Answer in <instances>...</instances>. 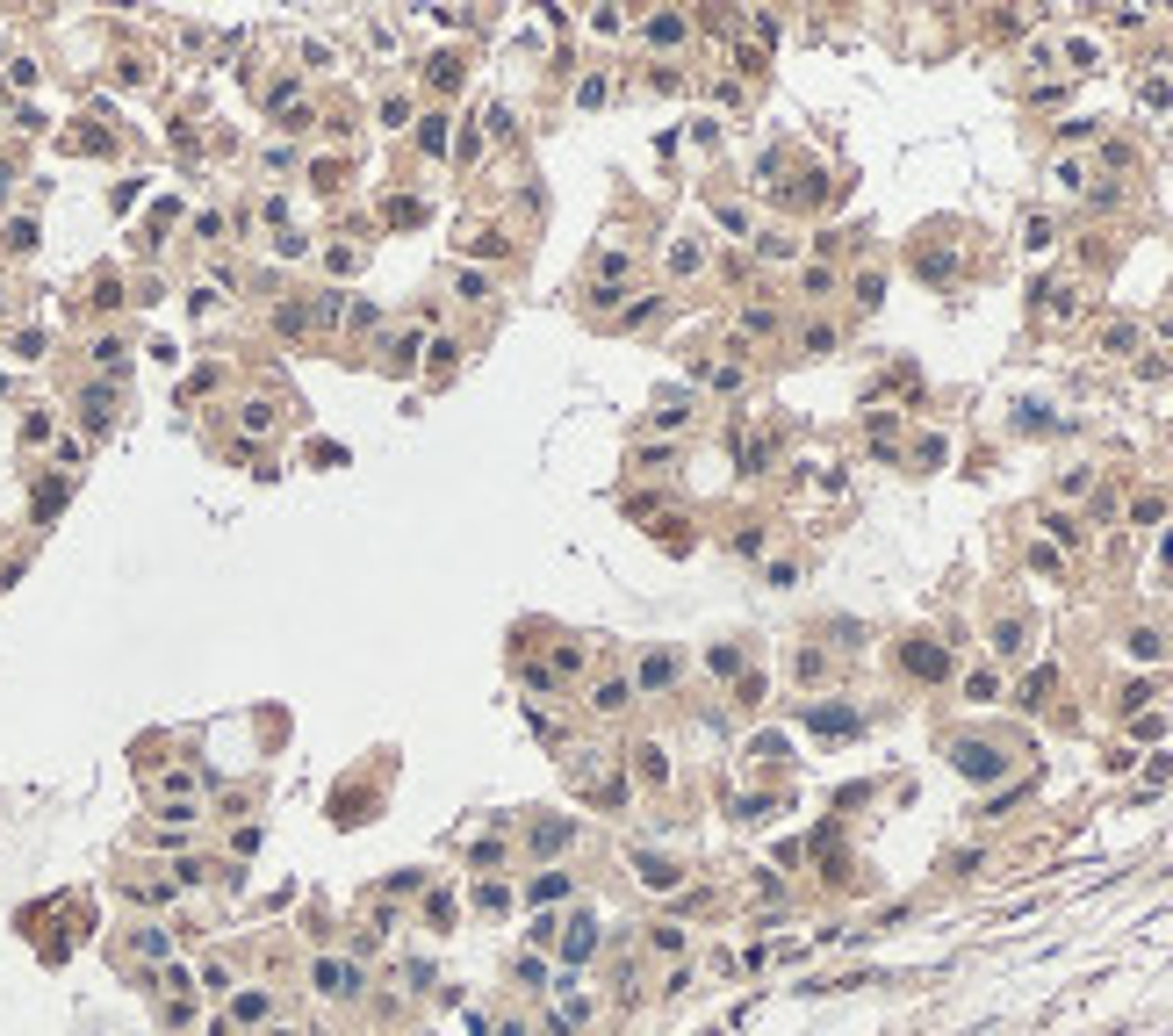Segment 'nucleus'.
I'll return each mask as SVG.
<instances>
[{"mask_svg":"<svg viewBox=\"0 0 1173 1036\" xmlns=\"http://www.w3.org/2000/svg\"><path fill=\"white\" fill-rule=\"evenodd\" d=\"M993 648L1015 656V648H1022V619H1000V627H993Z\"/></svg>","mask_w":1173,"mask_h":1036,"instance_id":"17","label":"nucleus"},{"mask_svg":"<svg viewBox=\"0 0 1173 1036\" xmlns=\"http://www.w3.org/2000/svg\"><path fill=\"white\" fill-rule=\"evenodd\" d=\"M771 331H778V310H764V302L742 310V339H771Z\"/></svg>","mask_w":1173,"mask_h":1036,"instance_id":"7","label":"nucleus"},{"mask_svg":"<svg viewBox=\"0 0 1173 1036\" xmlns=\"http://www.w3.org/2000/svg\"><path fill=\"white\" fill-rule=\"evenodd\" d=\"M418 144H425V152H432V159H439V152H447V108H439V115H425V130H418Z\"/></svg>","mask_w":1173,"mask_h":1036,"instance_id":"11","label":"nucleus"},{"mask_svg":"<svg viewBox=\"0 0 1173 1036\" xmlns=\"http://www.w3.org/2000/svg\"><path fill=\"white\" fill-rule=\"evenodd\" d=\"M454 288H461V302H489V281H483V274H454Z\"/></svg>","mask_w":1173,"mask_h":1036,"instance_id":"20","label":"nucleus"},{"mask_svg":"<svg viewBox=\"0 0 1173 1036\" xmlns=\"http://www.w3.org/2000/svg\"><path fill=\"white\" fill-rule=\"evenodd\" d=\"M648 425H656V432H685L691 425V396H663V403L648 410Z\"/></svg>","mask_w":1173,"mask_h":1036,"instance_id":"3","label":"nucleus"},{"mask_svg":"<svg viewBox=\"0 0 1173 1036\" xmlns=\"http://www.w3.org/2000/svg\"><path fill=\"white\" fill-rule=\"evenodd\" d=\"M663 684H677V648H648L641 676H634V691H663Z\"/></svg>","mask_w":1173,"mask_h":1036,"instance_id":"2","label":"nucleus"},{"mask_svg":"<svg viewBox=\"0 0 1173 1036\" xmlns=\"http://www.w3.org/2000/svg\"><path fill=\"white\" fill-rule=\"evenodd\" d=\"M799 288H806V295H828V288H835V267H806Z\"/></svg>","mask_w":1173,"mask_h":1036,"instance_id":"19","label":"nucleus"},{"mask_svg":"<svg viewBox=\"0 0 1173 1036\" xmlns=\"http://www.w3.org/2000/svg\"><path fill=\"white\" fill-rule=\"evenodd\" d=\"M907 669H914V676H943V669H951V656H943L936 641H907Z\"/></svg>","mask_w":1173,"mask_h":1036,"instance_id":"4","label":"nucleus"},{"mask_svg":"<svg viewBox=\"0 0 1173 1036\" xmlns=\"http://www.w3.org/2000/svg\"><path fill=\"white\" fill-rule=\"evenodd\" d=\"M698 267H705V245H691V238L670 245V274H698Z\"/></svg>","mask_w":1173,"mask_h":1036,"instance_id":"10","label":"nucleus"},{"mask_svg":"<svg viewBox=\"0 0 1173 1036\" xmlns=\"http://www.w3.org/2000/svg\"><path fill=\"white\" fill-rule=\"evenodd\" d=\"M569 835H577L569 821H540V828H533V849H562Z\"/></svg>","mask_w":1173,"mask_h":1036,"instance_id":"14","label":"nucleus"},{"mask_svg":"<svg viewBox=\"0 0 1173 1036\" xmlns=\"http://www.w3.org/2000/svg\"><path fill=\"white\" fill-rule=\"evenodd\" d=\"M584 662H590V656L569 641V648H555V662H547V669H555V676H584Z\"/></svg>","mask_w":1173,"mask_h":1036,"instance_id":"15","label":"nucleus"},{"mask_svg":"<svg viewBox=\"0 0 1173 1036\" xmlns=\"http://www.w3.org/2000/svg\"><path fill=\"white\" fill-rule=\"evenodd\" d=\"M799 353H813V360L835 353V324H806V331H799Z\"/></svg>","mask_w":1173,"mask_h":1036,"instance_id":"8","label":"nucleus"},{"mask_svg":"<svg viewBox=\"0 0 1173 1036\" xmlns=\"http://www.w3.org/2000/svg\"><path fill=\"white\" fill-rule=\"evenodd\" d=\"M274 1036H289V1030H274Z\"/></svg>","mask_w":1173,"mask_h":1036,"instance_id":"21","label":"nucleus"},{"mask_svg":"<svg viewBox=\"0 0 1173 1036\" xmlns=\"http://www.w3.org/2000/svg\"><path fill=\"white\" fill-rule=\"evenodd\" d=\"M483 137H497V144H511V108H483Z\"/></svg>","mask_w":1173,"mask_h":1036,"instance_id":"16","label":"nucleus"},{"mask_svg":"<svg viewBox=\"0 0 1173 1036\" xmlns=\"http://www.w3.org/2000/svg\"><path fill=\"white\" fill-rule=\"evenodd\" d=\"M518 684H526V691H562V676H555L547 662H526V669H518Z\"/></svg>","mask_w":1173,"mask_h":1036,"instance_id":"12","label":"nucleus"},{"mask_svg":"<svg viewBox=\"0 0 1173 1036\" xmlns=\"http://www.w3.org/2000/svg\"><path fill=\"white\" fill-rule=\"evenodd\" d=\"M626 705H634V684H626V676H597V684H590V713H597V720H612V713H626Z\"/></svg>","mask_w":1173,"mask_h":1036,"instance_id":"1","label":"nucleus"},{"mask_svg":"<svg viewBox=\"0 0 1173 1036\" xmlns=\"http://www.w3.org/2000/svg\"><path fill=\"white\" fill-rule=\"evenodd\" d=\"M792 669L813 684V676H828V656H821V648H799V662H792Z\"/></svg>","mask_w":1173,"mask_h":1036,"instance_id":"18","label":"nucleus"},{"mask_svg":"<svg viewBox=\"0 0 1173 1036\" xmlns=\"http://www.w3.org/2000/svg\"><path fill=\"white\" fill-rule=\"evenodd\" d=\"M656 310H663V295H634V302L619 310V324H626V331H641V324H648Z\"/></svg>","mask_w":1173,"mask_h":1036,"instance_id":"6","label":"nucleus"},{"mask_svg":"<svg viewBox=\"0 0 1173 1036\" xmlns=\"http://www.w3.org/2000/svg\"><path fill=\"white\" fill-rule=\"evenodd\" d=\"M1130 656H1145V662H1159V656H1167V641H1159V627H1138V634H1130Z\"/></svg>","mask_w":1173,"mask_h":1036,"instance_id":"13","label":"nucleus"},{"mask_svg":"<svg viewBox=\"0 0 1173 1036\" xmlns=\"http://www.w3.org/2000/svg\"><path fill=\"white\" fill-rule=\"evenodd\" d=\"M792 252H799L792 231H764V238H756V260H792Z\"/></svg>","mask_w":1173,"mask_h":1036,"instance_id":"5","label":"nucleus"},{"mask_svg":"<svg viewBox=\"0 0 1173 1036\" xmlns=\"http://www.w3.org/2000/svg\"><path fill=\"white\" fill-rule=\"evenodd\" d=\"M685 29H691L685 15H656L648 22V44H685Z\"/></svg>","mask_w":1173,"mask_h":1036,"instance_id":"9","label":"nucleus"}]
</instances>
